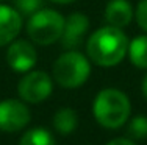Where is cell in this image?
I'll return each instance as SVG.
<instances>
[{
	"label": "cell",
	"mask_w": 147,
	"mask_h": 145,
	"mask_svg": "<svg viewBox=\"0 0 147 145\" xmlns=\"http://www.w3.org/2000/svg\"><path fill=\"white\" fill-rule=\"evenodd\" d=\"M128 42L130 41L122 28L105 25L88 37L86 53L94 64L100 67H114L125 58Z\"/></svg>",
	"instance_id": "cell-1"
},
{
	"label": "cell",
	"mask_w": 147,
	"mask_h": 145,
	"mask_svg": "<svg viewBox=\"0 0 147 145\" xmlns=\"http://www.w3.org/2000/svg\"><path fill=\"white\" fill-rule=\"evenodd\" d=\"M131 105L128 97L114 88L102 89L92 103V114L99 125L108 130H117L128 120Z\"/></svg>",
	"instance_id": "cell-2"
},
{
	"label": "cell",
	"mask_w": 147,
	"mask_h": 145,
	"mask_svg": "<svg viewBox=\"0 0 147 145\" xmlns=\"http://www.w3.org/2000/svg\"><path fill=\"white\" fill-rule=\"evenodd\" d=\"M53 80L64 89L83 86L91 75L89 58L77 50H67L53 63Z\"/></svg>",
	"instance_id": "cell-3"
},
{
	"label": "cell",
	"mask_w": 147,
	"mask_h": 145,
	"mask_svg": "<svg viewBox=\"0 0 147 145\" xmlns=\"http://www.w3.org/2000/svg\"><path fill=\"white\" fill-rule=\"evenodd\" d=\"M64 20L66 17H63L57 9L41 8L28 17L27 34L36 45H52L61 39Z\"/></svg>",
	"instance_id": "cell-4"
},
{
	"label": "cell",
	"mask_w": 147,
	"mask_h": 145,
	"mask_svg": "<svg viewBox=\"0 0 147 145\" xmlns=\"http://www.w3.org/2000/svg\"><path fill=\"white\" fill-rule=\"evenodd\" d=\"M53 91V81L44 70L27 72L17 84V94L25 103H41L47 100Z\"/></svg>",
	"instance_id": "cell-5"
},
{
	"label": "cell",
	"mask_w": 147,
	"mask_h": 145,
	"mask_svg": "<svg viewBox=\"0 0 147 145\" xmlns=\"http://www.w3.org/2000/svg\"><path fill=\"white\" fill-rule=\"evenodd\" d=\"M31 114L24 100H2L0 102V130L5 133H16L30 123Z\"/></svg>",
	"instance_id": "cell-6"
},
{
	"label": "cell",
	"mask_w": 147,
	"mask_h": 145,
	"mask_svg": "<svg viewBox=\"0 0 147 145\" xmlns=\"http://www.w3.org/2000/svg\"><path fill=\"white\" fill-rule=\"evenodd\" d=\"M6 63L14 72L19 74L30 72L38 63V53L33 42L25 39L13 41L6 50Z\"/></svg>",
	"instance_id": "cell-7"
},
{
	"label": "cell",
	"mask_w": 147,
	"mask_h": 145,
	"mask_svg": "<svg viewBox=\"0 0 147 145\" xmlns=\"http://www.w3.org/2000/svg\"><path fill=\"white\" fill-rule=\"evenodd\" d=\"M89 30V19L83 13H72L64 20V30L61 36V45L67 50H74L83 42V37Z\"/></svg>",
	"instance_id": "cell-8"
},
{
	"label": "cell",
	"mask_w": 147,
	"mask_h": 145,
	"mask_svg": "<svg viewBox=\"0 0 147 145\" xmlns=\"http://www.w3.org/2000/svg\"><path fill=\"white\" fill-rule=\"evenodd\" d=\"M22 30V16L14 6L0 3V47L9 45Z\"/></svg>",
	"instance_id": "cell-9"
},
{
	"label": "cell",
	"mask_w": 147,
	"mask_h": 145,
	"mask_svg": "<svg viewBox=\"0 0 147 145\" xmlns=\"http://www.w3.org/2000/svg\"><path fill=\"white\" fill-rule=\"evenodd\" d=\"M135 9L128 0H110L105 6V20L107 25L124 28L133 20Z\"/></svg>",
	"instance_id": "cell-10"
},
{
	"label": "cell",
	"mask_w": 147,
	"mask_h": 145,
	"mask_svg": "<svg viewBox=\"0 0 147 145\" xmlns=\"http://www.w3.org/2000/svg\"><path fill=\"white\" fill-rule=\"evenodd\" d=\"M127 53L135 67L147 70V34L133 37L128 42Z\"/></svg>",
	"instance_id": "cell-11"
},
{
	"label": "cell",
	"mask_w": 147,
	"mask_h": 145,
	"mask_svg": "<svg viewBox=\"0 0 147 145\" xmlns=\"http://www.w3.org/2000/svg\"><path fill=\"white\" fill-rule=\"evenodd\" d=\"M53 126L59 134H71L78 126V116L72 108H61L53 116Z\"/></svg>",
	"instance_id": "cell-12"
},
{
	"label": "cell",
	"mask_w": 147,
	"mask_h": 145,
	"mask_svg": "<svg viewBox=\"0 0 147 145\" xmlns=\"http://www.w3.org/2000/svg\"><path fill=\"white\" fill-rule=\"evenodd\" d=\"M19 145H55V139L45 128H33L20 137Z\"/></svg>",
	"instance_id": "cell-13"
},
{
	"label": "cell",
	"mask_w": 147,
	"mask_h": 145,
	"mask_svg": "<svg viewBox=\"0 0 147 145\" xmlns=\"http://www.w3.org/2000/svg\"><path fill=\"white\" fill-rule=\"evenodd\" d=\"M127 133L131 139L142 140L147 137V117L146 116H136L128 123Z\"/></svg>",
	"instance_id": "cell-14"
},
{
	"label": "cell",
	"mask_w": 147,
	"mask_h": 145,
	"mask_svg": "<svg viewBox=\"0 0 147 145\" xmlns=\"http://www.w3.org/2000/svg\"><path fill=\"white\" fill-rule=\"evenodd\" d=\"M14 8L20 13V16L30 17L41 8H44V0H14Z\"/></svg>",
	"instance_id": "cell-15"
},
{
	"label": "cell",
	"mask_w": 147,
	"mask_h": 145,
	"mask_svg": "<svg viewBox=\"0 0 147 145\" xmlns=\"http://www.w3.org/2000/svg\"><path fill=\"white\" fill-rule=\"evenodd\" d=\"M135 16H136V23L139 25V28L147 33V0H141L136 5Z\"/></svg>",
	"instance_id": "cell-16"
},
{
	"label": "cell",
	"mask_w": 147,
	"mask_h": 145,
	"mask_svg": "<svg viewBox=\"0 0 147 145\" xmlns=\"http://www.w3.org/2000/svg\"><path fill=\"white\" fill-rule=\"evenodd\" d=\"M107 145H136L133 140L130 139H124V137H119V139H113V140H110Z\"/></svg>",
	"instance_id": "cell-17"
},
{
	"label": "cell",
	"mask_w": 147,
	"mask_h": 145,
	"mask_svg": "<svg viewBox=\"0 0 147 145\" xmlns=\"http://www.w3.org/2000/svg\"><path fill=\"white\" fill-rule=\"evenodd\" d=\"M141 91H142V95L146 97V100H147V74H146V77L142 78V83H141Z\"/></svg>",
	"instance_id": "cell-18"
},
{
	"label": "cell",
	"mask_w": 147,
	"mask_h": 145,
	"mask_svg": "<svg viewBox=\"0 0 147 145\" xmlns=\"http://www.w3.org/2000/svg\"><path fill=\"white\" fill-rule=\"evenodd\" d=\"M49 2L58 3V5H69V3H74L75 0H49Z\"/></svg>",
	"instance_id": "cell-19"
},
{
	"label": "cell",
	"mask_w": 147,
	"mask_h": 145,
	"mask_svg": "<svg viewBox=\"0 0 147 145\" xmlns=\"http://www.w3.org/2000/svg\"><path fill=\"white\" fill-rule=\"evenodd\" d=\"M2 2H5V0H0V3H2Z\"/></svg>",
	"instance_id": "cell-20"
}]
</instances>
